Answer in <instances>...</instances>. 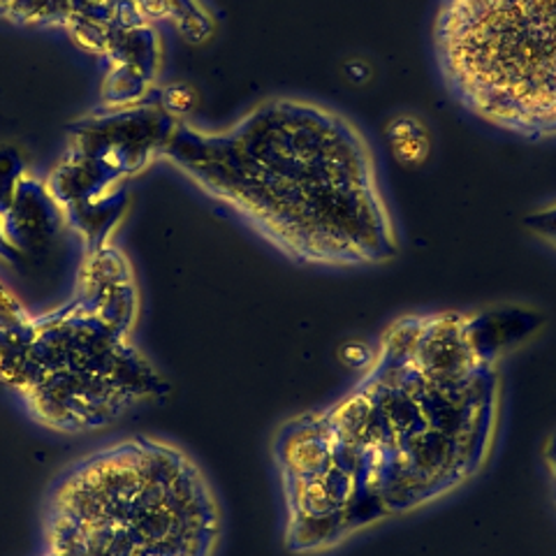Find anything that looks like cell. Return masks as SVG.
Here are the masks:
<instances>
[{"instance_id": "6", "label": "cell", "mask_w": 556, "mask_h": 556, "mask_svg": "<svg viewBox=\"0 0 556 556\" xmlns=\"http://www.w3.org/2000/svg\"><path fill=\"white\" fill-rule=\"evenodd\" d=\"M73 304L128 337L139 316V290L128 257L112 243L86 253Z\"/></svg>"}, {"instance_id": "14", "label": "cell", "mask_w": 556, "mask_h": 556, "mask_svg": "<svg viewBox=\"0 0 556 556\" xmlns=\"http://www.w3.org/2000/svg\"><path fill=\"white\" fill-rule=\"evenodd\" d=\"M543 462H545V473H547V484H549V494L556 503V431L547 439L545 450H543Z\"/></svg>"}, {"instance_id": "4", "label": "cell", "mask_w": 556, "mask_h": 556, "mask_svg": "<svg viewBox=\"0 0 556 556\" xmlns=\"http://www.w3.org/2000/svg\"><path fill=\"white\" fill-rule=\"evenodd\" d=\"M431 56L466 116L521 142H554L556 0H439Z\"/></svg>"}, {"instance_id": "12", "label": "cell", "mask_w": 556, "mask_h": 556, "mask_svg": "<svg viewBox=\"0 0 556 556\" xmlns=\"http://www.w3.org/2000/svg\"><path fill=\"white\" fill-rule=\"evenodd\" d=\"M525 230L538 243L556 253V198L531 208L525 216Z\"/></svg>"}, {"instance_id": "9", "label": "cell", "mask_w": 556, "mask_h": 556, "mask_svg": "<svg viewBox=\"0 0 556 556\" xmlns=\"http://www.w3.org/2000/svg\"><path fill=\"white\" fill-rule=\"evenodd\" d=\"M128 206V190L121 184L96 200L81 202L77 206L63 208L65 225L75 230V235L84 241L86 253L102 249L110 243V237L118 220L124 218Z\"/></svg>"}, {"instance_id": "3", "label": "cell", "mask_w": 556, "mask_h": 556, "mask_svg": "<svg viewBox=\"0 0 556 556\" xmlns=\"http://www.w3.org/2000/svg\"><path fill=\"white\" fill-rule=\"evenodd\" d=\"M49 527L54 556H212L220 513L186 452L132 439L61 480Z\"/></svg>"}, {"instance_id": "15", "label": "cell", "mask_w": 556, "mask_h": 556, "mask_svg": "<svg viewBox=\"0 0 556 556\" xmlns=\"http://www.w3.org/2000/svg\"><path fill=\"white\" fill-rule=\"evenodd\" d=\"M24 257H26V255L10 241V237H8V232H5L3 214H0V260H3V263H8V265H20Z\"/></svg>"}, {"instance_id": "8", "label": "cell", "mask_w": 556, "mask_h": 556, "mask_svg": "<svg viewBox=\"0 0 556 556\" xmlns=\"http://www.w3.org/2000/svg\"><path fill=\"white\" fill-rule=\"evenodd\" d=\"M124 181L126 179L114 169L104 167L102 163L89 159V155H84L79 151L67 149L65 159L47 179V188L61 208H70L110 193L112 188L121 186Z\"/></svg>"}, {"instance_id": "1", "label": "cell", "mask_w": 556, "mask_h": 556, "mask_svg": "<svg viewBox=\"0 0 556 556\" xmlns=\"http://www.w3.org/2000/svg\"><path fill=\"white\" fill-rule=\"evenodd\" d=\"M538 327L525 306L392 320L351 390L276 431L286 547L329 552L476 480L498 437V364Z\"/></svg>"}, {"instance_id": "7", "label": "cell", "mask_w": 556, "mask_h": 556, "mask_svg": "<svg viewBox=\"0 0 556 556\" xmlns=\"http://www.w3.org/2000/svg\"><path fill=\"white\" fill-rule=\"evenodd\" d=\"M5 232L24 255L45 251L56 239L63 220V208L49 193L47 181H38L33 174H24L16 184L10 206L3 212Z\"/></svg>"}, {"instance_id": "10", "label": "cell", "mask_w": 556, "mask_h": 556, "mask_svg": "<svg viewBox=\"0 0 556 556\" xmlns=\"http://www.w3.org/2000/svg\"><path fill=\"white\" fill-rule=\"evenodd\" d=\"M388 142L396 161L420 165L431 151V132L420 116L396 114L388 126Z\"/></svg>"}, {"instance_id": "5", "label": "cell", "mask_w": 556, "mask_h": 556, "mask_svg": "<svg viewBox=\"0 0 556 556\" xmlns=\"http://www.w3.org/2000/svg\"><path fill=\"white\" fill-rule=\"evenodd\" d=\"M181 121L167 102H144L84 118L70 132V147L128 179L163 159Z\"/></svg>"}, {"instance_id": "13", "label": "cell", "mask_w": 556, "mask_h": 556, "mask_svg": "<svg viewBox=\"0 0 556 556\" xmlns=\"http://www.w3.org/2000/svg\"><path fill=\"white\" fill-rule=\"evenodd\" d=\"M33 320L26 306L20 298L0 281V332H14V329H24Z\"/></svg>"}, {"instance_id": "11", "label": "cell", "mask_w": 556, "mask_h": 556, "mask_svg": "<svg viewBox=\"0 0 556 556\" xmlns=\"http://www.w3.org/2000/svg\"><path fill=\"white\" fill-rule=\"evenodd\" d=\"M28 174L24 155L14 147H0V214L5 212L12 202L16 184Z\"/></svg>"}, {"instance_id": "2", "label": "cell", "mask_w": 556, "mask_h": 556, "mask_svg": "<svg viewBox=\"0 0 556 556\" xmlns=\"http://www.w3.org/2000/svg\"><path fill=\"white\" fill-rule=\"evenodd\" d=\"M163 159L294 265L371 269L402 251L371 139L327 102L274 96L225 130L181 121Z\"/></svg>"}]
</instances>
